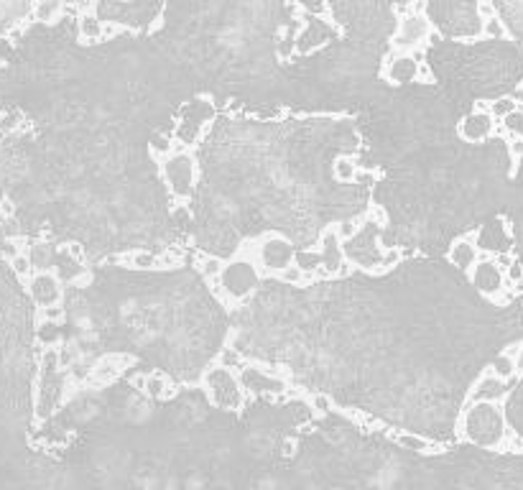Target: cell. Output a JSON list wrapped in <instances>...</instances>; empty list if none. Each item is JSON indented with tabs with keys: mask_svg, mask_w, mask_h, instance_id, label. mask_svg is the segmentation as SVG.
<instances>
[{
	"mask_svg": "<svg viewBox=\"0 0 523 490\" xmlns=\"http://www.w3.org/2000/svg\"><path fill=\"white\" fill-rule=\"evenodd\" d=\"M322 266H325V274H337L340 268L345 266L342 258V245H340V232H337V225H327L325 232H322Z\"/></svg>",
	"mask_w": 523,
	"mask_h": 490,
	"instance_id": "obj_13",
	"label": "cell"
},
{
	"mask_svg": "<svg viewBox=\"0 0 523 490\" xmlns=\"http://www.w3.org/2000/svg\"><path fill=\"white\" fill-rule=\"evenodd\" d=\"M294 253L297 250H294V245L286 238H281V235H263L261 245H258V258H261L258 274L276 276L281 268L294 263Z\"/></svg>",
	"mask_w": 523,
	"mask_h": 490,
	"instance_id": "obj_6",
	"label": "cell"
},
{
	"mask_svg": "<svg viewBox=\"0 0 523 490\" xmlns=\"http://www.w3.org/2000/svg\"><path fill=\"white\" fill-rule=\"evenodd\" d=\"M59 3H77V0H59Z\"/></svg>",
	"mask_w": 523,
	"mask_h": 490,
	"instance_id": "obj_37",
	"label": "cell"
},
{
	"mask_svg": "<svg viewBox=\"0 0 523 490\" xmlns=\"http://www.w3.org/2000/svg\"><path fill=\"white\" fill-rule=\"evenodd\" d=\"M496 131V118L483 110H469L467 115L462 118L457 125V133L460 138H465L467 143H483L487 141Z\"/></svg>",
	"mask_w": 523,
	"mask_h": 490,
	"instance_id": "obj_9",
	"label": "cell"
},
{
	"mask_svg": "<svg viewBox=\"0 0 523 490\" xmlns=\"http://www.w3.org/2000/svg\"><path fill=\"white\" fill-rule=\"evenodd\" d=\"M301 3H304L309 10H314V13H319V10H322V5H325V0H301Z\"/></svg>",
	"mask_w": 523,
	"mask_h": 490,
	"instance_id": "obj_35",
	"label": "cell"
},
{
	"mask_svg": "<svg viewBox=\"0 0 523 490\" xmlns=\"http://www.w3.org/2000/svg\"><path fill=\"white\" fill-rule=\"evenodd\" d=\"M28 289H31V296H34V302L38 307H51L62 296V284H59V278L51 271H38L36 276L31 278Z\"/></svg>",
	"mask_w": 523,
	"mask_h": 490,
	"instance_id": "obj_12",
	"label": "cell"
},
{
	"mask_svg": "<svg viewBox=\"0 0 523 490\" xmlns=\"http://www.w3.org/2000/svg\"><path fill=\"white\" fill-rule=\"evenodd\" d=\"M62 8L59 0H36V21H54Z\"/></svg>",
	"mask_w": 523,
	"mask_h": 490,
	"instance_id": "obj_25",
	"label": "cell"
},
{
	"mask_svg": "<svg viewBox=\"0 0 523 490\" xmlns=\"http://www.w3.org/2000/svg\"><path fill=\"white\" fill-rule=\"evenodd\" d=\"M151 151L159 153V156H172V153L179 151V148H176L166 135H154V138H151Z\"/></svg>",
	"mask_w": 523,
	"mask_h": 490,
	"instance_id": "obj_27",
	"label": "cell"
},
{
	"mask_svg": "<svg viewBox=\"0 0 523 490\" xmlns=\"http://www.w3.org/2000/svg\"><path fill=\"white\" fill-rule=\"evenodd\" d=\"M490 3L505 23L508 34L523 38V0H490Z\"/></svg>",
	"mask_w": 523,
	"mask_h": 490,
	"instance_id": "obj_16",
	"label": "cell"
},
{
	"mask_svg": "<svg viewBox=\"0 0 523 490\" xmlns=\"http://www.w3.org/2000/svg\"><path fill=\"white\" fill-rule=\"evenodd\" d=\"M77 31H80L82 41H97L102 34V21L95 13H84L77 18Z\"/></svg>",
	"mask_w": 523,
	"mask_h": 490,
	"instance_id": "obj_20",
	"label": "cell"
},
{
	"mask_svg": "<svg viewBox=\"0 0 523 490\" xmlns=\"http://www.w3.org/2000/svg\"><path fill=\"white\" fill-rule=\"evenodd\" d=\"M426 36H429V21H426V16L424 13H411L398 26V34L393 36V46L396 49H416V46L426 44Z\"/></svg>",
	"mask_w": 523,
	"mask_h": 490,
	"instance_id": "obj_10",
	"label": "cell"
},
{
	"mask_svg": "<svg viewBox=\"0 0 523 490\" xmlns=\"http://www.w3.org/2000/svg\"><path fill=\"white\" fill-rule=\"evenodd\" d=\"M207 386H209L212 399H215L220 406H237V401H240L237 381H235V375L230 373L225 366L209 370L207 373Z\"/></svg>",
	"mask_w": 523,
	"mask_h": 490,
	"instance_id": "obj_8",
	"label": "cell"
},
{
	"mask_svg": "<svg viewBox=\"0 0 523 490\" xmlns=\"http://www.w3.org/2000/svg\"><path fill=\"white\" fill-rule=\"evenodd\" d=\"M478 245L472 241V232H467L465 238L452 243L450 253H447V258L454 268H460L462 274H469V268L475 266V260H478Z\"/></svg>",
	"mask_w": 523,
	"mask_h": 490,
	"instance_id": "obj_15",
	"label": "cell"
},
{
	"mask_svg": "<svg viewBox=\"0 0 523 490\" xmlns=\"http://www.w3.org/2000/svg\"><path fill=\"white\" fill-rule=\"evenodd\" d=\"M355 171H358V164H352L347 159H340L334 164V174L340 179H355Z\"/></svg>",
	"mask_w": 523,
	"mask_h": 490,
	"instance_id": "obj_30",
	"label": "cell"
},
{
	"mask_svg": "<svg viewBox=\"0 0 523 490\" xmlns=\"http://www.w3.org/2000/svg\"><path fill=\"white\" fill-rule=\"evenodd\" d=\"M146 388H148V393L151 396H163V388H166V381H163V375H159V373H148V383H146Z\"/></svg>",
	"mask_w": 523,
	"mask_h": 490,
	"instance_id": "obj_29",
	"label": "cell"
},
{
	"mask_svg": "<svg viewBox=\"0 0 523 490\" xmlns=\"http://www.w3.org/2000/svg\"><path fill=\"white\" fill-rule=\"evenodd\" d=\"M220 278H222V289L217 291V294H222L225 291L227 296H233V299H245V296L251 294L253 289L258 286V281H261V274L255 271V266H253L251 260H235V263H227V266H222V274H220Z\"/></svg>",
	"mask_w": 523,
	"mask_h": 490,
	"instance_id": "obj_5",
	"label": "cell"
},
{
	"mask_svg": "<svg viewBox=\"0 0 523 490\" xmlns=\"http://www.w3.org/2000/svg\"><path fill=\"white\" fill-rule=\"evenodd\" d=\"M419 77V62L408 54H398L386 62V80L393 85H408Z\"/></svg>",
	"mask_w": 523,
	"mask_h": 490,
	"instance_id": "obj_14",
	"label": "cell"
},
{
	"mask_svg": "<svg viewBox=\"0 0 523 490\" xmlns=\"http://www.w3.org/2000/svg\"><path fill=\"white\" fill-rule=\"evenodd\" d=\"M325 36H332V28L327 26V23H322V21H316V18H309V26L304 34L299 36L297 49L299 52H309V49H314Z\"/></svg>",
	"mask_w": 523,
	"mask_h": 490,
	"instance_id": "obj_19",
	"label": "cell"
},
{
	"mask_svg": "<svg viewBox=\"0 0 523 490\" xmlns=\"http://www.w3.org/2000/svg\"><path fill=\"white\" fill-rule=\"evenodd\" d=\"M31 309L19 289V276L0 258V457L13 439L28 381Z\"/></svg>",
	"mask_w": 523,
	"mask_h": 490,
	"instance_id": "obj_1",
	"label": "cell"
},
{
	"mask_svg": "<svg viewBox=\"0 0 523 490\" xmlns=\"http://www.w3.org/2000/svg\"><path fill=\"white\" fill-rule=\"evenodd\" d=\"M34 0H0V34L21 23L31 13Z\"/></svg>",
	"mask_w": 523,
	"mask_h": 490,
	"instance_id": "obj_17",
	"label": "cell"
},
{
	"mask_svg": "<svg viewBox=\"0 0 523 490\" xmlns=\"http://www.w3.org/2000/svg\"><path fill=\"white\" fill-rule=\"evenodd\" d=\"M358 230H360V223H358V220H347V223L337 225V232H340V238H345V241L355 238Z\"/></svg>",
	"mask_w": 523,
	"mask_h": 490,
	"instance_id": "obj_32",
	"label": "cell"
},
{
	"mask_svg": "<svg viewBox=\"0 0 523 490\" xmlns=\"http://www.w3.org/2000/svg\"><path fill=\"white\" fill-rule=\"evenodd\" d=\"M511 98H513L515 107H518V110H523V82H515L513 89H511Z\"/></svg>",
	"mask_w": 523,
	"mask_h": 490,
	"instance_id": "obj_34",
	"label": "cell"
},
{
	"mask_svg": "<svg viewBox=\"0 0 523 490\" xmlns=\"http://www.w3.org/2000/svg\"><path fill=\"white\" fill-rule=\"evenodd\" d=\"M396 442L398 445H404L408 447V449H416V452H421V449H426V439L421 437H408V434H396Z\"/></svg>",
	"mask_w": 523,
	"mask_h": 490,
	"instance_id": "obj_31",
	"label": "cell"
},
{
	"mask_svg": "<svg viewBox=\"0 0 523 490\" xmlns=\"http://www.w3.org/2000/svg\"><path fill=\"white\" fill-rule=\"evenodd\" d=\"M483 36H485V38H493V41H508L511 34H508V28H505V23L500 18L490 16L485 23H483Z\"/></svg>",
	"mask_w": 523,
	"mask_h": 490,
	"instance_id": "obj_23",
	"label": "cell"
},
{
	"mask_svg": "<svg viewBox=\"0 0 523 490\" xmlns=\"http://www.w3.org/2000/svg\"><path fill=\"white\" fill-rule=\"evenodd\" d=\"M161 0H100L95 16L100 21H110V23H126L133 28H148L154 16L161 10Z\"/></svg>",
	"mask_w": 523,
	"mask_h": 490,
	"instance_id": "obj_3",
	"label": "cell"
},
{
	"mask_svg": "<svg viewBox=\"0 0 523 490\" xmlns=\"http://www.w3.org/2000/svg\"><path fill=\"white\" fill-rule=\"evenodd\" d=\"M487 110H490V115L496 118V120H503L505 115H511V113H513V110H518V107H515V102H513V98H511V95H503V98L493 100Z\"/></svg>",
	"mask_w": 523,
	"mask_h": 490,
	"instance_id": "obj_24",
	"label": "cell"
},
{
	"mask_svg": "<svg viewBox=\"0 0 523 490\" xmlns=\"http://www.w3.org/2000/svg\"><path fill=\"white\" fill-rule=\"evenodd\" d=\"M199 274H202V278H207V281L220 278V274H222V263H220V258H205L202 260V266H199Z\"/></svg>",
	"mask_w": 523,
	"mask_h": 490,
	"instance_id": "obj_26",
	"label": "cell"
},
{
	"mask_svg": "<svg viewBox=\"0 0 523 490\" xmlns=\"http://www.w3.org/2000/svg\"><path fill=\"white\" fill-rule=\"evenodd\" d=\"M513 360H515V378L521 381L523 378V339L521 342H515V357Z\"/></svg>",
	"mask_w": 523,
	"mask_h": 490,
	"instance_id": "obj_33",
	"label": "cell"
},
{
	"mask_svg": "<svg viewBox=\"0 0 523 490\" xmlns=\"http://www.w3.org/2000/svg\"><path fill=\"white\" fill-rule=\"evenodd\" d=\"M490 373L498 375V378H503V381H511V378H515V360L508 353H500V355H496V360L490 363Z\"/></svg>",
	"mask_w": 523,
	"mask_h": 490,
	"instance_id": "obj_21",
	"label": "cell"
},
{
	"mask_svg": "<svg viewBox=\"0 0 523 490\" xmlns=\"http://www.w3.org/2000/svg\"><path fill=\"white\" fill-rule=\"evenodd\" d=\"M243 383H245V388H251L253 393H283L286 391V383H283V381H276V378H271L268 373H261V370H245Z\"/></svg>",
	"mask_w": 523,
	"mask_h": 490,
	"instance_id": "obj_18",
	"label": "cell"
},
{
	"mask_svg": "<svg viewBox=\"0 0 523 490\" xmlns=\"http://www.w3.org/2000/svg\"><path fill=\"white\" fill-rule=\"evenodd\" d=\"M469 281L475 284L480 294L490 299V296H496L505 284V274L498 268V263L493 260V256H487L483 260H475V266L469 268Z\"/></svg>",
	"mask_w": 523,
	"mask_h": 490,
	"instance_id": "obj_7",
	"label": "cell"
},
{
	"mask_svg": "<svg viewBox=\"0 0 523 490\" xmlns=\"http://www.w3.org/2000/svg\"><path fill=\"white\" fill-rule=\"evenodd\" d=\"M393 3H398V5H401V8H408V5H411V3H414V0H393Z\"/></svg>",
	"mask_w": 523,
	"mask_h": 490,
	"instance_id": "obj_36",
	"label": "cell"
},
{
	"mask_svg": "<svg viewBox=\"0 0 523 490\" xmlns=\"http://www.w3.org/2000/svg\"><path fill=\"white\" fill-rule=\"evenodd\" d=\"M10 268H13V274H16V276H26V274H31V271H34L26 253H16V256L10 258Z\"/></svg>",
	"mask_w": 523,
	"mask_h": 490,
	"instance_id": "obj_28",
	"label": "cell"
},
{
	"mask_svg": "<svg viewBox=\"0 0 523 490\" xmlns=\"http://www.w3.org/2000/svg\"><path fill=\"white\" fill-rule=\"evenodd\" d=\"M511 383H518V378L503 381V378L490 373V368H485L483 375L478 378L475 388H472V393H469V401H498V399H503L505 393L511 391Z\"/></svg>",
	"mask_w": 523,
	"mask_h": 490,
	"instance_id": "obj_11",
	"label": "cell"
},
{
	"mask_svg": "<svg viewBox=\"0 0 523 490\" xmlns=\"http://www.w3.org/2000/svg\"><path fill=\"white\" fill-rule=\"evenodd\" d=\"M294 263H297L301 271H307V274H314V271H319V266H322V253H319V250L301 248L299 253H294Z\"/></svg>",
	"mask_w": 523,
	"mask_h": 490,
	"instance_id": "obj_22",
	"label": "cell"
},
{
	"mask_svg": "<svg viewBox=\"0 0 523 490\" xmlns=\"http://www.w3.org/2000/svg\"><path fill=\"white\" fill-rule=\"evenodd\" d=\"M163 179L172 189L174 197H191L194 181H197V164L189 156V151H174L163 161Z\"/></svg>",
	"mask_w": 523,
	"mask_h": 490,
	"instance_id": "obj_4",
	"label": "cell"
},
{
	"mask_svg": "<svg viewBox=\"0 0 523 490\" xmlns=\"http://www.w3.org/2000/svg\"><path fill=\"white\" fill-rule=\"evenodd\" d=\"M480 0H424L426 21L447 38H467L483 34V18L478 13Z\"/></svg>",
	"mask_w": 523,
	"mask_h": 490,
	"instance_id": "obj_2",
	"label": "cell"
}]
</instances>
